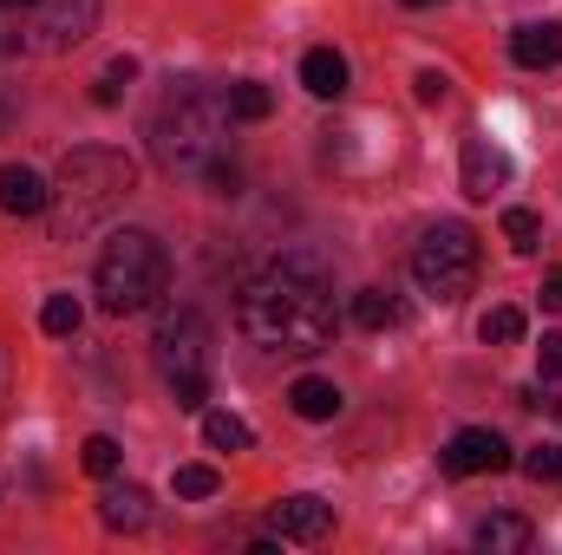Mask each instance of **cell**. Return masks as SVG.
<instances>
[{"instance_id":"1","label":"cell","mask_w":562,"mask_h":555,"mask_svg":"<svg viewBox=\"0 0 562 555\" xmlns=\"http://www.w3.org/2000/svg\"><path fill=\"white\" fill-rule=\"evenodd\" d=\"M236 320L269 353H321L334 340V287L307 256H281L256 281H243Z\"/></svg>"},{"instance_id":"2","label":"cell","mask_w":562,"mask_h":555,"mask_svg":"<svg viewBox=\"0 0 562 555\" xmlns=\"http://www.w3.org/2000/svg\"><path fill=\"white\" fill-rule=\"evenodd\" d=\"M223 125H229V92H210V86L183 79V86H170V99L150 118V157L170 177H196V170L216 163Z\"/></svg>"},{"instance_id":"3","label":"cell","mask_w":562,"mask_h":555,"mask_svg":"<svg viewBox=\"0 0 562 555\" xmlns=\"http://www.w3.org/2000/svg\"><path fill=\"white\" fill-rule=\"evenodd\" d=\"M132 183H138V170H132L125 150H112V144H79V150H66V157H59V183H53V203H59L53 229H59V242H72V236H86L92 223H105V216L132 196Z\"/></svg>"},{"instance_id":"4","label":"cell","mask_w":562,"mask_h":555,"mask_svg":"<svg viewBox=\"0 0 562 555\" xmlns=\"http://www.w3.org/2000/svg\"><path fill=\"white\" fill-rule=\"evenodd\" d=\"M92 287H99V307L105 314H138L150 307L164 287H170V256L150 229H119L92 269Z\"/></svg>"},{"instance_id":"5","label":"cell","mask_w":562,"mask_h":555,"mask_svg":"<svg viewBox=\"0 0 562 555\" xmlns=\"http://www.w3.org/2000/svg\"><path fill=\"white\" fill-rule=\"evenodd\" d=\"M150 353H157V373H164L177 412H203V399H210V320L196 307H170L157 320Z\"/></svg>"},{"instance_id":"6","label":"cell","mask_w":562,"mask_h":555,"mask_svg":"<svg viewBox=\"0 0 562 555\" xmlns=\"http://www.w3.org/2000/svg\"><path fill=\"white\" fill-rule=\"evenodd\" d=\"M413 281H419L431 301L458 307L471 287H477V236L464 223H431L413 249Z\"/></svg>"},{"instance_id":"7","label":"cell","mask_w":562,"mask_h":555,"mask_svg":"<svg viewBox=\"0 0 562 555\" xmlns=\"http://www.w3.org/2000/svg\"><path fill=\"white\" fill-rule=\"evenodd\" d=\"M92 26H99V0H40V7H26V26L13 33V53L53 59V53H72L79 39H92Z\"/></svg>"},{"instance_id":"8","label":"cell","mask_w":562,"mask_h":555,"mask_svg":"<svg viewBox=\"0 0 562 555\" xmlns=\"http://www.w3.org/2000/svg\"><path fill=\"white\" fill-rule=\"evenodd\" d=\"M491 471H510V444L484 424H464L445 444V477H491Z\"/></svg>"},{"instance_id":"9","label":"cell","mask_w":562,"mask_h":555,"mask_svg":"<svg viewBox=\"0 0 562 555\" xmlns=\"http://www.w3.org/2000/svg\"><path fill=\"white\" fill-rule=\"evenodd\" d=\"M458 183H464V196H471V203H491V196L510 183V157H504V144H491V138H471V144H464Z\"/></svg>"},{"instance_id":"10","label":"cell","mask_w":562,"mask_h":555,"mask_svg":"<svg viewBox=\"0 0 562 555\" xmlns=\"http://www.w3.org/2000/svg\"><path fill=\"white\" fill-rule=\"evenodd\" d=\"M269 523H276L281 543H321L334 530V503H321V497H281L276 510H269Z\"/></svg>"},{"instance_id":"11","label":"cell","mask_w":562,"mask_h":555,"mask_svg":"<svg viewBox=\"0 0 562 555\" xmlns=\"http://www.w3.org/2000/svg\"><path fill=\"white\" fill-rule=\"evenodd\" d=\"M510 59L524 66V72H550L562 59V26L557 20H530V26H517L510 33Z\"/></svg>"},{"instance_id":"12","label":"cell","mask_w":562,"mask_h":555,"mask_svg":"<svg viewBox=\"0 0 562 555\" xmlns=\"http://www.w3.org/2000/svg\"><path fill=\"white\" fill-rule=\"evenodd\" d=\"M53 203V190L40 183V170H26V163H0V209L7 216H40Z\"/></svg>"},{"instance_id":"13","label":"cell","mask_w":562,"mask_h":555,"mask_svg":"<svg viewBox=\"0 0 562 555\" xmlns=\"http://www.w3.org/2000/svg\"><path fill=\"white\" fill-rule=\"evenodd\" d=\"M301 86H307L314 99H340V92H347V59H340L334 46H307V53H301Z\"/></svg>"},{"instance_id":"14","label":"cell","mask_w":562,"mask_h":555,"mask_svg":"<svg viewBox=\"0 0 562 555\" xmlns=\"http://www.w3.org/2000/svg\"><path fill=\"white\" fill-rule=\"evenodd\" d=\"M99 517H105V530H144L150 523V490H138V484L105 490L99 497Z\"/></svg>"},{"instance_id":"15","label":"cell","mask_w":562,"mask_h":555,"mask_svg":"<svg viewBox=\"0 0 562 555\" xmlns=\"http://www.w3.org/2000/svg\"><path fill=\"white\" fill-rule=\"evenodd\" d=\"M288 406L321 424V418H340L347 399H340V386H334V380H314V373H307V380H294V386H288Z\"/></svg>"},{"instance_id":"16","label":"cell","mask_w":562,"mask_h":555,"mask_svg":"<svg viewBox=\"0 0 562 555\" xmlns=\"http://www.w3.org/2000/svg\"><path fill=\"white\" fill-rule=\"evenodd\" d=\"M530 543H537V536H530L524 517H484V523H477V550H491V555H524Z\"/></svg>"},{"instance_id":"17","label":"cell","mask_w":562,"mask_h":555,"mask_svg":"<svg viewBox=\"0 0 562 555\" xmlns=\"http://www.w3.org/2000/svg\"><path fill=\"white\" fill-rule=\"evenodd\" d=\"M400 320V301L386 294V287H360L353 294V327H367V333H386Z\"/></svg>"},{"instance_id":"18","label":"cell","mask_w":562,"mask_h":555,"mask_svg":"<svg viewBox=\"0 0 562 555\" xmlns=\"http://www.w3.org/2000/svg\"><path fill=\"white\" fill-rule=\"evenodd\" d=\"M269 112H276V92H269V86H256V79L229 86V118H243V125H262Z\"/></svg>"},{"instance_id":"19","label":"cell","mask_w":562,"mask_h":555,"mask_svg":"<svg viewBox=\"0 0 562 555\" xmlns=\"http://www.w3.org/2000/svg\"><path fill=\"white\" fill-rule=\"evenodd\" d=\"M203 438H210L216 451H249V444H256V431L236 412H203Z\"/></svg>"},{"instance_id":"20","label":"cell","mask_w":562,"mask_h":555,"mask_svg":"<svg viewBox=\"0 0 562 555\" xmlns=\"http://www.w3.org/2000/svg\"><path fill=\"white\" fill-rule=\"evenodd\" d=\"M79 320H86V314H79V301H72V294H46L40 327H46L53 340H72V333H79Z\"/></svg>"},{"instance_id":"21","label":"cell","mask_w":562,"mask_h":555,"mask_svg":"<svg viewBox=\"0 0 562 555\" xmlns=\"http://www.w3.org/2000/svg\"><path fill=\"white\" fill-rule=\"evenodd\" d=\"M477 333H484V347H517L524 340V307H491L477 320Z\"/></svg>"},{"instance_id":"22","label":"cell","mask_w":562,"mask_h":555,"mask_svg":"<svg viewBox=\"0 0 562 555\" xmlns=\"http://www.w3.org/2000/svg\"><path fill=\"white\" fill-rule=\"evenodd\" d=\"M504 242H510L517 256H537V242H543V223H537V209H504Z\"/></svg>"},{"instance_id":"23","label":"cell","mask_w":562,"mask_h":555,"mask_svg":"<svg viewBox=\"0 0 562 555\" xmlns=\"http://www.w3.org/2000/svg\"><path fill=\"white\" fill-rule=\"evenodd\" d=\"M132 79H138V59H112V66H105V79L92 86V105H119Z\"/></svg>"},{"instance_id":"24","label":"cell","mask_w":562,"mask_h":555,"mask_svg":"<svg viewBox=\"0 0 562 555\" xmlns=\"http://www.w3.org/2000/svg\"><path fill=\"white\" fill-rule=\"evenodd\" d=\"M119 457H125V451H119V438H105V431H92V438H86V451H79V464H86L92 477H112V471H119Z\"/></svg>"},{"instance_id":"25","label":"cell","mask_w":562,"mask_h":555,"mask_svg":"<svg viewBox=\"0 0 562 555\" xmlns=\"http://www.w3.org/2000/svg\"><path fill=\"white\" fill-rule=\"evenodd\" d=\"M170 484H177V497H216V484H223V477H216L210 464H177V477H170Z\"/></svg>"},{"instance_id":"26","label":"cell","mask_w":562,"mask_h":555,"mask_svg":"<svg viewBox=\"0 0 562 555\" xmlns=\"http://www.w3.org/2000/svg\"><path fill=\"white\" fill-rule=\"evenodd\" d=\"M524 477H530V484H562V444H537V451L524 457Z\"/></svg>"},{"instance_id":"27","label":"cell","mask_w":562,"mask_h":555,"mask_svg":"<svg viewBox=\"0 0 562 555\" xmlns=\"http://www.w3.org/2000/svg\"><path fill=\"white\" fill-rule=\"evenodd\" d=\"M537 366H543V380H557V373H562V333H543V347H537Z\"/></svg>"},{"instance_id":"28","label":"cell","mask_w":562,"mask_h":555,"mask_svg":"<svg viewBox=\"0 0 562 555\" xmlns=\"http://www.w3.org/2000/svg\"><path fill=\"white\" fill-rule=\"evenodd\" d=\"M236 183H243L236 163H210V190H216V196H236Z\"/></svg>"},{"instance_id":"29","label":"cell","mask_w":562,"mask_h":555,"mask_svg":"<svg viewBox=\"0 0 562 555\" xmlns=\"http://www.w3.org/2000/svg\"><path fill=\"white\" fill-rule=\"evenodd\" d=\"M413 92H419L425 105H438V99H445V72H419V79H413Z\"/></svg>"},{"instance_id":"30","label":"cell","mask_w":562,"mask_h":555,"mask_svg":"<svg viewBox=\"0 0 562 555\" xmlns=\"http://www.w3.org/2000/svg\"><path fill=\"white\" fill-rule=\"evenodd\" d=\"M543 307H550V314H562V269H550V275H543Z\"/></svg>"},{"instance_id":"31","label":"cell","mask_w":562,"mask_h":555,"mask_svg":"<svg viewBox=\"0 0 562 555\" xmlns=\"http://www.w3.org/2000/svg\"><path fill=\"white\" fill-rule=\"evenodd\" d=\"M7 125H13V105H7V99H0V132H7Z\"/></svg>"},{"instance_id":"32","label":"cell","mask_w":562,"mask_h":555,"mask_svg":"<svg viewBox=\"0 0 562 555\" xmlns=\"http://www.w3.org/2000/svg\"><path fill=\"white\" fill-rule=\"evenodd\" d=\"M0 7H13V13H26V7H40V0H0Z\"/></svg>"},{"instance_id":"33","label":"cell","mask_w":562,"mask_h":555,"mask_svg":"<svg viewBox=\"0 0 562 555\" xmlns=\"http://www.w3.org/2000/svg\"><path fill=\"white\" fill-rule=\"evenodd\" d=\"M0 393H7V353H0Z\"/></svg>"},{"instance_id":"34","label":"cell","mask_w":562,"mask_h":555,"mask_svg":"<svg viewBox=\"0 0 562 555\" xmlns=\"http://www.w3.org/2000/svg\"><path fill=\"white\" fill-rule=\"evenodd\" d=\"M406 7H438V0H406Z\"/></svg>"}]
</instances>
